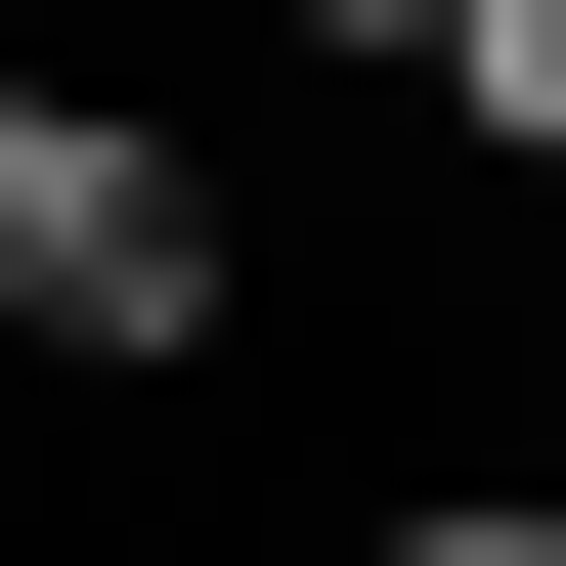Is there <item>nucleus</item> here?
<instances>
[{
    "instance_id": "3",
    "label": "nucleus",
    "mask_w": 566,
    "mask_h": 566,
    "mask_svg": "<svg viewBox=\"0 0 566 566\" xmlns=\"http://www.w3.org/2000/svg\"><path fill=\"white\" fill-rule=\"evenodd\" d=\"M0 44H44V0H0Z\"/></svg>"
},
{
    "instance_id": "2",
    "label": "nucleus",
    "mask_w": 566,
    "mask_h": 566,
    "mask_svg": "<svg viewBox=\"0 0 566 566\" xmlns=\"http://www.w3.org/2000/svg\"><path fill=\"white\" fill-rule=\"evenodd\" d=\"M392 566H566V523H523V480H436V523H392Z\"/></svg>"
},
{
    "instance_id": "1",
    "label": "nucleus",
    "mask_w": 566,
    "mask_h": 566,
    "mask_svg": "<svg viewBox=\"0 0 566 566\" xmlns=\"http://www.w3.org/2000/svg\"><path fill=\"white\" fill-rule=\"evenodd\" d=\"M0 349H87V392L218 349V175L132 132V87H44V44H0Z\"/></svg>"
}]
</instances>
